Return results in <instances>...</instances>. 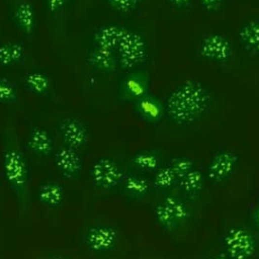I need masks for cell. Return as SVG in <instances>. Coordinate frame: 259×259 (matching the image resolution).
I'll use <instances>...</instances> for the list:
<instances>
[{
    "label": "cell",
    "mask_w": 259,
    "mask_h": 259,
    "mask_svg": "<svg viewBox=\"0 0 259 259\" xmlns=\"http://www.w3.org/2000/svg\"><path fill=\"white\" fill-rule=\"evenodd\" d=\"M190 217V210L186 203L174 195L164 197L156 204L154 218L157 224L165 231H175Z\"/></svg>",
    "instance_id": "5b68a950"
},
{
    "label": "cell",
    "mask_w": 259,
    "mask_h": 259,
    "mask_svg": "<svg viewBox=\"0 0 259 259\" xmlns=\"http://www.w3.org/2000/svg\"><path fill=\"white\" fill-rule=\"evenodd\" d=\"M126 28L115 23H107L97 28L93 33L95 47L115 51Z\"/></svg>",
    "instance_id": "e0dca14e"
},
{
    "label": "cell",
    "mask_w": 259,
    "mask_h": 259,
    "mask_svg": "<svg viewBox=\"0 0 259 259\" xmlns=\"http://www.w3.org/2000/svg\"><path fill=\"white\" fill-rule=\"evenodd\" d=\"M239 163V156L232 150L218 152L206 168V178L212 184H220L230 178Z\"/></svg>",
    "instance_id": "30bf717a"
},
{
    "label": "cell",
    "mask_w": 259,
    "mask_h": 259,
    "mask_svg": "<svg viewBox=\"0 0 259 259\" xmlns=\"http://www.w3.org/2000/svg\"><path fill=\"white\" fill-rule=\"evenodd\" d=\"M115 52L117 65L124 71H132L147 57L146 39L139 31L125 29Z\"/></svg>",
    "instance_id": "3957f363"
},
{
    "label": "cell",
    "mask_w": 259,
    "mask_h": 259,
    "mask_svg": "<svg viewBox=\"0 0 259 259\" xmlns=\"http://www.w3.org/2000/svg\"><path fill=\"white\" fill-rule=\"evenodd\" d=\"M107 5L114 11L126 13L135 10L144 0H105Z\"/></svg>",
    "instance_id": "83f0119b"
},
{
    "label": "cell",
    "mask_w": 259,
    "mask_h": 259,
    "mask_svg": "<svg viewBox=\"0 0 259 259\" xmlns=\"http://www.w3.org/2000/svg\"><path fill=\"white\" fill-rule=\"evenodd\" d=\"M223 244L226 255L231 259H249L256 249L254 236L240 226L231 227L225 232Z\"/></svg>",
    "instance_id": "52a82bcc"
},
{
    "label": "cell",
    "mask_w": 259,
    "mask_h": 259,
    "mask_svg": "<svg viewBox=\"0 0 259 259\" xmlns=\"http://www.w3.org/2000/svg\"><path fill=\"white\" fill-rule=\"evenodd\" d=\"M13 18L17 28L27 37L32 38L37 27V15L30 0H16L13 6Z\"/></svg>",
    "instance_id": "5bb4252c"
},
{
    "label": "cell",
    "mask_w": 259,
    "mask_h": 259,
    "mask_svg": "<svg viewBox=\"0 0 259 259\" xmlns=\"http://www.w3.org/2000/svg\"><path fill=\"white\" fill-rule=\"evenodd\" d=\"M197 1L204 10L209 12L218 10L223 3V0H197Z\"/></svg>",
    "instance_id": "f546056e"
},
{
    "label": "cell",
    "mask_w": 259,
    "mask_h": 259,
    "mask_svg": "<svg viewBox=\"0 0 259 259\" xmlns=\"http://www.w3.org/2000/svg\"><path fill=\"white\" fill-rule=\"evenodd\" d=\"M24 57V48L19 42L5 41L0 44V66L11 67Z\"/></svg>",
    "instance_id": "603a6c76"
},
{
    "label": "cell",
    "mask_w": 259,
    "mask_h": 259,
    "mask_svg": "<svg viewBox=\"0 0 259 259\" xmlns=\"http://www.w3.org/2000/svg\"><path fill=\"white\" fill-rule=\"evenodd\" d=\"M167 2L175 9L183 10L190 6V4L192 3V0H167Z\"/></svg>",
    "instance_id": "4dcf8cb0"
},
{
    "label": "cell",
    "mask_w": 259,
    "mask_h": 259,
    "mask_svg": "<svg viewBox=\"0 0 259 259\" xmlns=\"http://www.w3.org/2000/svg\"><path fill=\"white\" fill-rule=\"evenodd\" d=\"M210 101V93L203 83L188 80L173 88L166 97L165 115L178 125H189L203 115Z\"/></svg>",
    "instance_id": "7a4b0ae2"
},
{
    "label": "cell",
    "mask_w": 259,
    "mask_h": 259,
    "mask_svg": "<svg viewBox=\"0 0 259 259\" xmlns=\"http://www.w3.org/2000/svg\"><path fill=\"white\" fill-rule=\"evenodd\" d=\"M68 0H45V6L51 15L59 14L66 6Z\"/></svg>",
    "instance_id": "f1b7e54d"
},
{
    "label": "cell",
    "mask_w": 259,
    "mask_h": 259,
    "mask_svg": "<svg viewBox=\"0 0 259 259\" xmlns=\"http://www.w3.org/2000/svg\"><path fill=\"white\" fill-rule=\"evenodd\" d=\"M117 230L109 224H93L84 232L83 244L92 254L105 255L111 252L117 243Z\"/></svg>",
    "instance_id": "8992f818"
},
{
    "label": "cell",
    "mask_w": 259,
    "mask_h": 259,
    "mask_svg": "<svg viewBox=\"0 0 259 259\" xmlns=\"http://www.w3.org/2000/svg\"><path fill=\"white\" fill-rule=\"evenodd\" d=\"M238 37L246 51L259 54V18L244 22L239 28Z\"/></svg>",
    "instance_id": "ffe728a7"
},
{
    "label": "cell",
    "mask_w": 259,
    "mask_h": 259,
    "mask_svg": "<svg viewBox=\"0 0 259 259\" xmlns=\"http://www.w3.org/2000/svg\"><path fill=\"white\" fill-rule=\"evenodd\" d=\"M177 182V176L171 167L166 164L160 166L154 174L152 185L158 190H167Z\"/></svg>",
    "instance_id": "d4e9b609"
},
{
    "label": "cell",
    "mask_w": 259,
    "mask_h": 259,
    "mask_svg": "<svg viewBox=\"0 0 259 259\" xmlns=\"http://www.w3.org/2000/svg\"><path fill=\"white\" fill-rule=\"evenodd\" d=\"M88 64L101 72H113L117 66V57L114 51L95 47L87 56Z\"/></svg>",
    "instance_id": "d6986e66"
},
{
    "label": "cell",
    "mask_w": 259,
    "mask_h": 259,
    "mask_svg": "<svg viewBox=\"0 0 259 259\" xmlns=\"http://www.w3.org/2000/svg\"><path fill=\"white\" fill-rule=\"evenodd\" d=\"M57 131L63 145L80 150L84 148L89 139L88 124L77 117H65L58 121Z\"/></svg>",
    "instance_id": "ba28073f"
},
{
    "label": "cell",
    "mask_w": 259,
    "mask_h": 259,
    "mask_svg": "<svg viewBox=\"0 0 259 259\" xmlns=\"http://www.w3.org/2000/svg\"><path fill=\"white\" fill-rule=\"evenodd\" d=\"M51 259H70V258H68L66 256H63V255H58V256H55V257H53Z\"/></svg>",
    "instance_id": "836d02e7"
},
{
    "label": "cell",
    "mask_w": 259,
    "mask_h": 259,
    "mask_svg": "<svg viewBox=\"0 0 259 259\" xmlns=\"http://www.w3.org/2000/svg\"><path fill=\"white\" fill-rule=\"evenodd\" d=\"M232 45L220 33H209L203 36L199 44V55L212 63H225L232 56Z\"/></svg>",
    "instance_id": "7c38bea8"
},
{
    "label": "cell",
    "mask_w": 259,
    "mask_h": 259,
    "mask_svg": "<svg viewBox=\"0 0 259 259\" xmlns=\"http://www.w3.org/2000/svg\"><path fill=\"white\" fill-rule=\"evenodd\" d=\"M120 186L125 195L137 199L147 197L152 189V183L140 172L124 175Z\"/></svg>",
    "instance_id": "ac0fdd59"
},
{
    "label": "cell",
    "mask_w": 259,
    "mask_h": 259,
    "mask_svg": "<svg viewBox=\"0 0 259 259\" xmlns=\"http://www.w3.org/2000/svg\"><path fill=\"white\" fill-rule=\"evenodd\" d=\"M1 169L3 179L10 189L21 214H25L29 202V167L18 138L12 130H6L2 140Z\"/></svg>",
    "instance_id": "6da1fadb"
},
{
    "label": "cell",
    "mask_w": 259,
    "mask_h": 259,
    "mask_svg": "<svg viewBox=\"0 0 259 259\" xmlns=\"http://www.w3.org/2000/svg\"><path fill=\"white\" fill-rule=\"evenodd\" d=\"M131 164L137 172L151 173L161 166V158L156 151L142 150L132 156Z\"/></svg>",
    "instance_id": "44dd1931"
},
{
    "label": "cell",
    "mask_w": 259,
    "mask_h": 259,
    "mask_svg": "<svg viewBox=\"0 0 259 259\" xmlns=\"http://www.w3.org/2000/svg\"><path fill=\"white\" fill-rule=\"evenodd\" d=\"M171 169L174 171V173L177 176V180L178 178H180L181 176H183L184 174H186L187 172H189L190 170H192L193 168H195V163L188 157H174L172 158L168 163H167Z\"/></svg>",
    "instance_id": "4316f807"
},
{
    "label": "cell",
    "mask_w": 259,
    "mask_h": 259,
    "mask_svg": "<svg viewBox=\"0 0 259 259\" xmlns=\"http://www.w3.org/2000/svg\"><path fill=\"white\" fill-rule=\"evenodd\" d=\"M133 110L140 119L150 124L159 123L165 115L164 102L149 93L133 103Z\"/></svg>",
    "instance_id": "4fadbf2b"
},
{
    "label": "cell",
    "mask_w": 259,
    "mask_h": 259,
    "mask_svg": "<svg viewBox=\"0 0 259 259\" xmlns=\"http://www.w3.org/2000/svg\"><path fill=\"white\" fill-rule=\"evenodd\" d=\"M53 163L57 171L66 179H74L83 169V159L79 150L62 145L53 153Z\"/></svg>",
    "instance_id": "8fae6325"
},
{
    "label": "cell",
    "mask_w": 259,
    "mask_h": 259,
    "mask_svg": "<svg viewBox=\"0 0 259 259\" xmlns=\"http://www.w3.org/2000/svg\"><path fill=\"white\" fill-rule=\"evenodd\" d=\"M18 99L16 86L7 78L0 77V103L13 104Z\"/></svg>",
    "instance_id": "484cf974"
},
{
    "label": "cell",
    "mask_w": 259,
    "mask_h": 259,
    "mask_svg": "<svg viewBox=\"0 0 259 259\" xmlns=\"http://www.w3.org/2000/svg\"><path fill=\"white\" fill-rule=\"evenodd\" d=\"M253 222H254V225L259 229V206L255 209L253 213Z\"/></svg>",
    "instance_id": "1f68e13d"
},
{
    "label": "cell",
    "mask_w": 259,
    "mask_h": 259,
    "mask_svg": "<svg viewBox=\"0 0 259 259\" xmlns=\"http://www.w3.org/2000/svg\"><path fill=\"white\" fill-rule=\"evenodd\" d=\"M35 197L42 205L57 209L61 207L65 201V190L61 183L54 180H48L39 184Z\"/></svg>",
    "instance_id": "2e32d148"
},
{
    "label": "cell",
    "mask_w": 259,
    "mask_h": 259,
    "mask_svg": "<svg viewBox=\"0 0 259 259\" xmlns=\"http://www.w3.org/2000/svg\"><path fill=\"white\" fill-rule=\"evenodd\" d=\"M51 79L50 77L38 70L31 71L24 80L25 89L32 95L35 96H44L51 89Z\"/></svg>",
    "instance_id": "7402d4cb"
},
{
    "label": "cell",
    "mask_w": 259,
    "mask_h": 259,
    "mask_svg": "<svg viewBox=\"0 0 259 259\" xmlns=\"http://www.w3.org/2000/svg\"><path fill=\"white\" fill-rule=\"evenodd\" d=\"M123 176L119 163L111 157L95 159L88 170V178L91 184L102 191L115 189L120 185Z\"/></svg>",
    "instance_id": "277c9868"
},
{
    "label": "cell",
    "mask_w": 259,
    "mask_h": 259,
    "mask_svg": "<svg viewBox=\"0 0 259 259\" xmlns=\"http://www.w3.org/2000/svg\"><path fill=\"white\" fill-rule=\"evenodd\" d=\"M207 259H231L230 257H228L227 255L224 256V255H218V256H212V257H209Z\"/></svg>",
    "instance_id": "d6a6232c"
},
{
    "label": "cell",
    "mask_w": 259,
    "mask_h": 259,
    "mask_svg": "<svg viewBox=\"0 0 259 259\" xmlns=\"http://www.w3.org/2000/svg\"><path fill=\"white\" fill-rule=\"evenodd\" d=\"M176 184L181 192L186 195H195L198 193L203 185V175L200 170L193 168L180 178H178Z\"/></svg>",
    "instance_id": "cb8c5ba5"
},
{
    "label": "cell",
    "mask_w": 259,
    "mask_h": 259,
    "mask_svg": "<svg viewBox=\"0 0 259 259\" xmlns=\"http://www.w3.org/2000/svg\"><path fill=\"white\" fill-rule=\"evenodd\" d=\"M27 148L37 157L46 158L53 155L55 143L51 133L44 126H34L26 140Z\"/></svg>",
    "instance_id": "9a60e30c"
},
{
    "label": "cell",
    "mask_w": 259,
    "mask_h": 259,
    "mask_svg": "<svg viewBox=\"0 0 259 259\" xmlns=\"http://www.w3.org/2000/svg\"><path fill=\"white\" fill-rule=\"evenodd\" d=\"M150 76L146 71H133L128 73L119 83L117 98L121 102L134 103L149 93Z\"/></svg>",
    "instance_id": "9c48e42d"
}]
</instances>
